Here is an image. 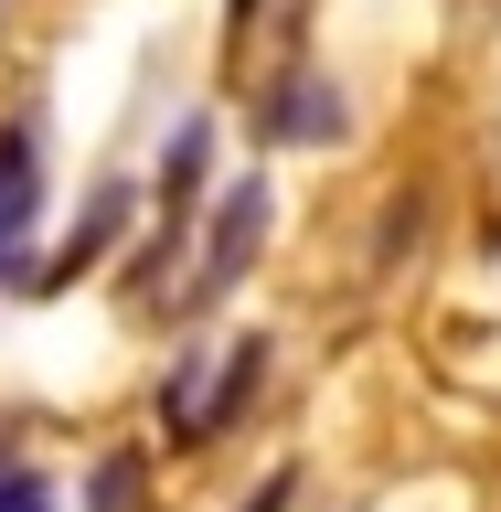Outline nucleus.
I'll list each match as a JSON object with an SVG mask.
<instances>
[{"label":"nucleus","instance_id":"obj_1","mask_svg":"<svg viewBox=\"0 0 501 512\" xmlns=\"http://www.w3.org/2000/svg\"><path fill=\"white\" fill-rule=\"evenodd\" d=\"M267 363H278L267 331H235V342H214V352H182V363L160 374V395H150L160 448H214V438H235V427L256 416V395H267Z\"/></svg>","mask_w":501,"mask_h":512},{"label":"nucleus","instance_id":"obj_8","mask_svg":"<svg viewBox=\"0 0 501 512\" xmlns=\"http://www.w3.org/2000/svg\"><path fill=\"white\" fill-rule=\"evenodd\" d=\"M96 512H139V459H107L96 470Z\"/></svg>","mask_w":501,"mask_h":512},{"label":"nucleus","instance_id":"obj_6","mask_svg":"<svg viewBox=\"0 0 501 512\" xmlns=\"http://www.w3.org/2000/svg\"><path fill=\"white\" fill-rule=\"evenodd\" d=\"M427 224H438V182H395V203L374 224V278H395L406 256H427Z\"/></svg>","mask_w":501,"mask_h":512},{"label":"nucleus","instance_id":"obj_9","mask_svg":"<svg viewBox=\"0 0 501 512\" xmlns=\"http://www.w3.org/2000/svg\"><path fill=\"white\" fill-rule=\"evenodd\" d=\"M246 512H299V470H267V480H256V502Z\"/></svg>","mask_w":501,"mask_h":512},{"label":"nucleus","instance_id":"obj_7","mask_svg":"<svg viewBox=\"0 0 501 512\" xmlns=\"http://www.w3.org/2000/svg\"><path fill=\"white\" fill-rule=\"evenodd\" d=\"M0 512H54V480L22 470V459H0Z\"/></svg>","mask_w":501,"mask_h":512},{"label":"nucleus","instance_id":"obj_11","mask_svg":"<svg viewBox=\"0 0 501 512\" xmlns=\"http://www.w3.org/2000/svg\"><path fill=\"white\" fill-rule=\"evenodd\" d=\"M0 11H11V0H0Z\"/></svg>","mask_w":501,"mask_h":512},{"label":"nucleus","instance_id":"obj_3","mask_svg":"<svg viewBox=\"0 0 501 512\" xmlns=\"http://www.w3.org/2000/svg\"><path fill=\"white\" fill-rule=\"evenodd\" d=\"M256 139H267V150H342L352 139V86L320 54L267 64V86H256Z\"/></svg>","mask_w":501,"mask_h":512},{"label":"nucleus","instance_id":"obj_2","mask_svg":"<svg viewBox=\"0 0 501 512\" xmlns=\"http://www.w3.org/2000/svg\"><path fill=\"white\" fill-rule=\"evenodd\" d=\"M267 224H278V192H267V171H235V182H214V203H203V246H192V278H182V310H214L224 288L256 267V246H267Z\"/></svg>","mask_w":501,"mask_h":512},{"label":"nucleus","instance_id":"obj_5","mask_svg":"<svg viewBox=\"0 0 501 512\" xmlns=\"http://www.w3.org/2000/svg\"><path fill=\"white\" fill-rule=\"evenodd\" d=\"M32 224H43V128L11 118L0 128V267L32 246Z\"/></svg>","mask_w":501,"mask_h":512},{"label":"nucleus","instance_id":"obj_10","mask_svg":"<svg viewBox=\"0 0 501 512\" xmlns=\"http://www.w3.org/2000/svg\"><path fill=\"white\" fill-rule=\"evenodd\" d=\"M256 22H267V0H224V54H246Z\"/></svg>","mask_w":501,"mask_h":512},{"label":"nucleus","instance_id":"obj_4","mask_svg":"<svg viewBox=\"0 0 501 512\" xmlns=\"http://www.w3.org/2000/svg\"><path fill=\"white\" fill-rule=\"evenodd\" d=\"M128 224H139V192H128V182H96L86 224H75V235H64V246L43 256V267H32V299H64L75 278H96V267L118 256V235H128Z\"/></svg>","mask_w":501,"mask_h":512}]
</instances>
